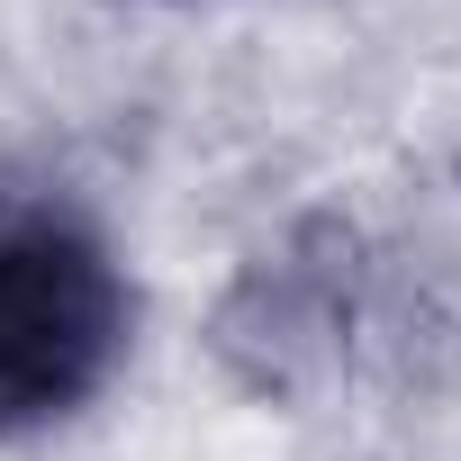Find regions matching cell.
<instances>
[{"instance_id":"cell-1","label":"cell","mask_w":461,"mask_h":461,"mask_svg":"<svg viewBox=\"0 0 461 461\" xmlns=\"http://www.w3.org/2000/svg\"><path fill=\"white\" fill-rule=\"evenodd\" d=\"M136 344L109 226L46 181H0V443L82 416Z\"/></svg>"}]
</instances>
